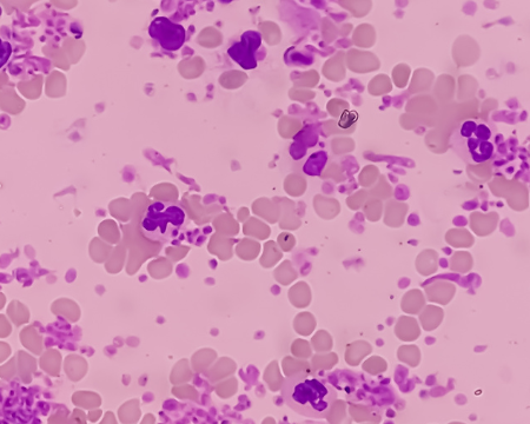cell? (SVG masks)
Listing matches in <instances>:
<instances>
[{
  "instance_id": "cell-2",
  "label": "cell",
  "mask_w": 530,
  "mask_h": 424,
  "mask_svg": "<svg viewBox=\"0 0 530 424\" xmlns=\"http://www.w3.org/2000/svg\"><path fill=\"white\" fill-rule=\"evenodd\" d=\"M496 128L479 118H469L456 128L450 145L462 161L477 165L490 161L496 154Z\"/></svg>"
},
{
  "instance_id": "cell-1",
  "label": "cell",
  "mask_w": 530,
  "mask_h": 424,
  "mask_svg": "<svg viewBox=\"0 0 530 424\" xmlns=\"http://www.w3.org/2000/svg\"><path fill=\"white\" fill-rule=\"evenodd\" d=\"M282 397L295 413L310 419H324L337 400V392L324 380L297 373L284 380Z\"/></svg>"
},
{
  "instance_id": "cell-4",
  "label": "cell",
  "mask_w": 530,
  "mask_h": 424,
  "mask_svg": "<svg viewBox=\"0 0 530 424\" xmlns=\"http://www.w3.org/2000/svg\"><path fill=\"white\" fill-rule=\"evenodd\" d=\"M149 36L165 51L175 52L183 48L187 32L182 25L167 17H157L149 26Z\"/></svg>"
},
{
  "instance_id": "cell-6",
  "label": "cell",
  "mask_w": 530,
  "mask_h": 424,
  "mask_svg": "<svg viewBox=\"0 0 530 424\" xmlns=\"http://www.w3.org/2000/svg\"><path fill=\"white\" fill-rule=\"evenodd\" d=\"M328 162L327 152L318 151L311 155L306 164H304L303 171L308 176H320L326 168Z\"/></svg>"
},
{
  "instance_id": "cell-3",
  "label": "cell",
  "mask_w": 530,
  "mask_h": 424,
  "mask_svg": "<svg viewBox=\"0 0 530 424\" xmlns=\"http://www.w3.org/2000/svg\"><path fill=\"white\" fill-rule=\"evenodd\" d=\"M187 223V212L178 202L151 203L142 217L141 233L152 242L168 243L176 240Z\"/></svg>"
},
{
  "instance_id": "cell-7",
  "label": "cell",
  "mask_w": 530,
  "mask_h": 424,
  "mask_svg": "<svg viewBox=\"0 0 530 424\" xmlns=\"http://www.w3.org/2000/svg\"><path fill=\"white\" fill-rule=\"evenodd\" d=\"M13 53V45L9 36L0 31V71L10 62Z\"/></svg>"
},
{
  "instance_id": "cell-5",
  "label": "cell",
  "mask_w": 530,
  "mask_h": 424,
  "mask_svg": "<svg viewBox=\"0 0 530 424\" xmlns=\"http://www.w3.org/2000/svg\"><path fill=\"white\" fill-rule=\"evenodd\" d=\"M262 48V36L258 31L244 32L241 41L230 46L228 55L244 70H254L258 66V51Z\"/></svg>"
}]
</instances>
